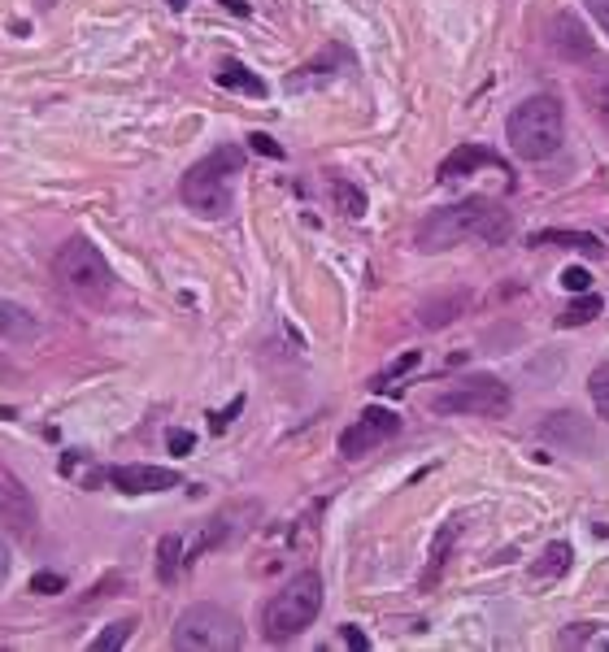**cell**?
Segmentation results:
<instances>
[{
    "mask_svg": "<svg viewBox=\"0 0 609 652\" xmlns=\"http://www.w3.org/2000/svg\"><path fill=\"white\" fill-rule=\"evenodd\" d=\"M509 231H514V222H509V213L501 205H492V200H462V205L427 213L414 231V244L418 253H449L462 240L501 244Z\"/></svg>",
    "mask_w": 609,
    "mask_h": 652,
    "instance_id": "1",
    "label": "cell"
},
{
    "mask_svg": "<svg viewBox=\"0 0 609 652\" xmlns=\"http://www.w3.org/2000/svg\"><path fill=\"white\" fill-rule=\"evenodd\" d=\"M318 613H322V579L318 570H305L261 605V639L266 644H292L296 635H305L314 626Z\"/></svg>",
    "mask_w": 609,
    "mask_h": 652,
    "instance_id": "2",
    "label": "cell"
},
{
    "mask_svg": "<svg viewBox=\"0 0 609 652\" xmlns=\"http://www.w3.org/2000/svg\"><path fill=\"white\" fill-rule=\"evenodd\" d=\"M509 148L522 161H544L553 157L566 140V114H562V100L557 96H527L522 105L509 114Z\"/></svg>",
    "mask_w": 609,
    "mask_h": 652,
    "instance_id": "3",
    "label": "cell"
},
{
    "mask_svg": "<svg viewBox=\"0 0 609 652\" xmlns=\"http://www.w3.org/2000/svg\"><path fill=\"white\" fill-rule=\"evenodd\" d=\"M240 166H244L240 148H218V153H209L205 161H196V166L183 174V183H179L183 205H188L192 213H201V218H227V209H231V179L240 174Z\"/></svg>",
    "mask_w": 609,
    "mask_h": 652,
    "instance_id": "4",
    "label": "cell"
},
{
    "mask_svg": "<svg viewBox=\"0 0 609 652\" xmlns=\"http://www.w3.org/2000/svg\"><path fill=\"white\" fill-rule=\"evenodd\" d=\"M53 279L66 296H79V300H101L109 287H114V270H109L105 253L96 248L92 240L74 235L57 248L53 257Z\"/></svg>",
    "mask_w": 609,
    "mask_h": 652,
    "instance_id": "5",
    "label": "cell"
},
{
    "mask_svg": "<svg viewBox=\"0 0 609 652\" xmlns=\"http://www.w3.org/2000/svg\"><path fill=\"white\" fill-rule=\"evenodd\" d=\"M170 644L179 652H235L244 648V626L222 605H192L179 613Z\"/></svg>",
    "mask_w": 609,
    "mask_h": 652,
    "instance_id": "6",
    "label": "cell"
},
{
    "mask_svg": "<svg viewBox=\"0 0 609 652\" xmlns=\"http://www.w3.org/2000/svg\"><path fill=\"white\" fill-rule=\"evenodd\" d=\"M514 405V392L492 379V374H470V379L453 383L449 392L431 400V413H457V418H505Z\"/></svg>",
    "mask_w": 609,
    "mask_h": 652,
    "instance_id": "7",
    "label": "cell"
},
{
    "mask_svg": "<svg viewBox=\"0 0 609 652\" xmlns=\"http://www.w3.org/2000/svg\"><path fill=\"white\" fill-rule=\"evenodd\" d=\"M396 431H401V418H396L392 409H383V405H370V409H362V418L340 435V453L348 461H357V457L375 453L379 444H388Z\"/></svg>",
    "mask_w": 609,
    "mask_h": 652,
    "instance_id": "8",
    "label": "cell"
},
{
    "mask_svg": "<svg viewBox=\"0 0 609 652\" xmlns=\"http://www.w3.org/2000/svg\"><path fill=\"white\" fill-rule=\"evenodd\" d=\"M0 526L18 539H31L35 526H40V509H35L31 487L9 470H0Z\"/></svg>",
    "mask_w": 609,
    "mask_h": 652,
    "instance_id": "9",
    "label": "cell"
},
{
    "mask_svg": "<svg viewBox=\"0 0 609 652\" xmlns=\"http://www.w3.org/2000/svg\"><path fill=\"white\" fill-rule=\"evenodd\" d=\"M109 483L127 496H157V492L179 487L183 479H179V470H170V466H114L109 470Z\"/></svg>",
    "mask_w": 609,
    "mask_h": 652,
    "instance_id": "10",
    "label": "cell"
},
{
    "mask_svg": "<svg viewBox=\"0 0 609 652\" xmlns=\"http://www.w3.org/2000/svg\"><path fill=\"white\" fill-rule=\"evenodd\" d=\"M549 44H553V53L562 57V61H588L596 53V40L588 35V27H583V18L570 14V9L553 14V22H549Z\"/></svg>",
    "mask_w": 609,
    "mask_h": 652,
    "instance_id": "11",
    "label": "cell"
},
{
    "mask_svg": "<svg viewBox=\"0 0 609 652\" xmlns=\"http://www.w3.org/2000/svg\"><path fill=\"white\" fill-rule=\"evenodd\" d=\"M40 335H44V322L35 318V309L0 296V340H9V344H35Z\"/></svg>",
    "mask_w": 609,
    "mask_h": 652,
    "instance_id": "12",
    "label": "cell"
},
{
    "mask_svg": "<svg viewBox=\"0 0 609 652\" xmlns=\"http://www.w3.org/2000/svg\"><path fill=\"white\" fill-rule=\"evenodd\" d=\"M483 166H492V170H501L505 174V161L492 153V148H483V144H462V148H453L449 157L440 161V179H462V174H475Z\"/></svg>",
    "mask_w": 609,
    "mask_h": 652,
    "instance_id": "13",
    "label": "cell"
},
{
    "mask_svg": "<svg viewBox=\"0 0 609 652\" xmlns=\"http://www.w3.org/2000/svg\"><path fill=\"white\" fill-rule=\"evenodd\" d=\"M457 535H462V522H457V518H449V522L440 526V531H435L431 553H427V570H422V579H418L422 592H431V587L440 583V574H444V566H449V553H453Z\"/></svg>",
    "mask_w": 609,
    "mask_h": 652,
    "instance_id": "14",
    "label": "cell"
},
{
    "mask_svg": "<svg viewBox=\"0 0 609 652\" xmlns=\"http://www.w3.org/2000/svg\"><path fill=\"white\" fill-rule=\"evenodd\" d=\"M470 296L466 292H444V296H431L418 305V326H427V331H440V326L457 322V313H466Z\"/></svg>",
    "mask_w": 609,
    "mask_h": 652,
    "instance_id": "15",
    "label": "cell"
},
{
    "mask_svg": "<svg viewBox=\"0 0 609 652\" xmlns=\"http://www.w3.org/2000/svg\"><path fill=\"white\" fill-rule=\"evenodd\" d=\"M579 96H583V105H588V114H592L596 122H601L605 131H609V66H605V70L583 74Z\"/></svg>",
    "mask_w": 609,
    "mask_h": 652,
    "instance_id": "16",
    "label": "cell"
},
{
    "mask_svg": "<svg viewBox=\"0 0 609 652\" xmlns=\"http://www.w3.org/2000/svg\"><path fill=\"white\" fill-rule=\"evenodd\" d=\"M218 87H227V92H244V96H266V83L257 79L248 66H240V61H222L218 70Z\"/></svg>",
    "mask_w": 609,
    "mask_h": 652,
    "instance_id": "17",
    "label": "cell"
},
{
    "mask_svg": "<svg viewBox=\"0 0 609 652\" xmlns=\"http://www.w3.org/2000/svg\"><path fill=\"white\" fill-rule=\"evenodd\" d=\"M183 561H188V557H183V539L179 535H161L157 539V579L170 587L174 579H179Z\"/></svg>",
    "mask_w": 609,
    "mask_h": 652,
    "instance_id": "18",
    "label": "cell"
},
{
    "mask_svg": "<svg viewBox=\"0 0 609 652\" xmlns=\"http://www.w3.org/2000/svg\"><path fill=\"white\" fill-rule=\"evenodd\" d=\"M570 544H562V539H557V544H549L544 548V557L536 561V570H531V579L536 583H553V579H562V574L570 570Z\"/></svg>",
    "mask_w": 609,
    "mask_h": 652,
    "instance_id": "19",
    "label": "cell"
},
{
    "mask_svg": "<svg viewBox=\"0 0 609 652\" xmlns=\"http://www.w3.org/2000/svg\"><path fill=\"white\" fill-rule=\"evenodd\" d=\"M544 435H553V440H575L579 448H588L592 444V431L579 422V413H553L549 422H544Z\"/></svg>",
    "mask_w": 609,
    "mask_h": 652,
    "instance_id": "20",
    "label": "cell"
},
{
    "mask_svg": "<svg viewBox=\"0 0 609 652\" xmlns=\"http://www.w3.org/2000/svg\"><path fill=\"white\" fill-rule=\"evenodd\" d=\"M331 200L344 218H366V192L348 179H331Z\"/></svg>",
    "mask_w": 609,
    "mask_h": 652,
    "instance_id": "21",
    "label": "cell"
},
{
    "mask_svg": "<svg viewBox=\"0 0 609 652\" xmlns=\"http://www.w3.org/2000/svg\"><path fill=\"white\" fill-rule=\"evenodd\" d=\"M531 244H566V248H579V253H588V257L601 253V240L588 231H540V235H531Z\"/></svg>",
    "mask_w": 609,
    "mask_h": 652,
    "instance_id": "22",
    "label": "cell"
},
{
    "mask_svg": "<svg viewBox=\"0 0 609 652\" xmlns=\"http://www.w3.org/2000/svg\"><path fill=\"white\" fill-rule=\"evenodd\" d=\"M596 313H601V296L579 292V300H570L566 313H562V318H557V326H583V322H592Z\"/></svg>",
    "mask_w": 609,
    "mask_h": 652,
    "instance_id": "23",
    "label": "cell"
},
{
    "mask_svg": "<svg viewBox=\"0 0 609 652\" xmlns=\"http://www.w3.org/2000/svg\"><path fill=\"white\" fill-rule=\"evenodd\" d=\"M131 631H135V622H131V618H122V622H114V626H105V631L92 639V652H118V648L131 639Z\"/></svg>",
    "mask_w": 609,
    "mask_h": 652,
    "instance_id": "24",
    "label": "cell"
},
{
    "mask_svg": "<svg viewBox=\"0 0 609 652\" xmlns=\"http://www.w3.org/2000/svg\"><path fill=\"white\" fill-rule=\"evenodd\" d=\"M588 392H592V405H596V413H601V418L609 422V361H605V366H596V370H592Z\"/></svg>",
    "mask_w": 609,
    "mask_h": 652,
    "instance_id": "25",
    "label": "cell"
},
{
    "mask_svg": "<svg viewBox=\"0 0 609 652\" xmlns=\"http://www.w3.org/2000/svg\"><path fill=\"white\" fill-rule=\"evenodd\" d=\"M414 366H418V353H405V357H396L392 366H388V370H383L379 379H375V387H392L396 379H401V374H409V370H414Z\"/></svg>",
    "mask_w": 609,
    "mask_h": 652,
    "instance_id": "26",
    "label": "cell"
},
{
    "mask_svg": "<svg viewBox=\"0 0 609 652\" xmlns=\"http://www.w3.org/2000/svg\"><path fill=\"white\" fill-rule=\"evenodd\" d=\"M31 592H35V596H61V592H66V579H61V574L40 570V574L31 579Z\"/></svg>",
    "mask_w": 609,
    "mask_h": 652,
    "instance_id": "27",
    "label": "cell"
},
{
    "mask_svg": "<svg viewBox=\"0 0 609 652\" xmlns=\"http://www.w3.org/2000/svg\"><path fill=\"white\" fill-rule=\"evenodd\" d=\"M562 287H566V292H588L592 274L583 270V266H570V270H562Z\"/></svg>",
    "mask_w": 609,
    "mask_h": 652,
    "instance_id": "28",
    "label": "cell"
},
{
    "mask_svg": "<svg viewBox=\"0 0 609 652\" xmlns=\"http://www.w3.org/2000/svg\"><path fill=\"white\" fill-rule=\"evenodd\" d=\"M248 148H253V153H261V157H275V161H283V148L270 140V135H261V131H253L248 135Z\"/></svg>",
    "mask_w": 609,
    "mask_h": 652,
    "instance_id": "29",
    "label": "cell"
},
{
    "mask_svg": "<svg viewBox=\"0 0 609 652\" xmlns=\"http://www.w3.org/2000/svg\"><path fill=\"white\" fill-rule=\"evenodd\" d=\"M166 444H170V453H174V457H188L192 448H196V435H192V431H170V435H166Z\"/></svg>",
    "mask_w": 609,
    "mask_h": 652,
    "instance_id": "30",
    "label": "cell"
},
{
    "mask_svg": "<svg viewBox=\"0 0 609 652\" xmlns=\"http://www.w3.org/2000/svg\"><path fill=\"white\" fill-rule=\"evenodd\" d=\"M240 409H244V396H235L227 409H222V413H214V418H209V431H227V426H231V418H235V413H240Z\"/></svg>",
    "mask_w": 609,
    "mask_h": 652,
    "instance_id": "31",
    "label": "cell"
},
{
    "mask_svg": "<svg viewBox=\"0 0 609 652\" xmlns=\"http://www.w3.org/2000/svg\"><path fill=\"white\" fill-rule=\"evenodd\" d=\"M340 635H344V644H348V648H353V652H366V648H370V639H366L362 631H357V626H344V631H340Z\"/></svg>",
    "mask_w": 609,
    "mask_h": 652,
    "instance_id": "32",
    "label": "cell"
},
{
    "mask_svg": "<svg viewBox=\"0 0 609 652\" xmlns=\"http://www.w3.org/2000/svg\"><path fill=\"white\" fill-rule=\"evenodd\" d=\"M588 14L601 22V31L609 35V0H588Z\"/></svg>",
    "mask_w": 609,
    "mask_h": 652,
    "instance_id": "33",
    "label": "cell"
},
{
    "mask_svg": "<svg viewBox=\"0 0 609 652\" xmlns=\"http://www.w3.org/2000/svg\"><path fill=\"white\" fill-rule=\"evenodd\" d=\"M9 579V548H5V539H0V583Z\"/></svg>",
    "mask_w": 609,
    "mask_h": 652,
    "instance_id": "34",
    "label": "cell"
},
{
    "mask_svg": "<svg viewBox=\"0 0 609 652\" xmlns=\"http://www.w3.org/2000/svg\"><path fill=\"white\" fill-rule=\"evenodd\" d=\"M35 9H40V14H48V9H57V0H35Z\"/></svg>",
    "mask_w": 609,
    "mask_h": 652,
    "instance_id": "35",
    "label": "cell"
},
{
    "mask_svg": "<svg viewBox=\"0 0 609 652\" xmlns=\"http://www.w3.org/2000/svg\"><path fill=\"white\" fill-rule=\"evenodd\" d=\"M166 5H170V9H188V0H166Z\"/></svg>",
    "mask_w": 609,
    "mask_h": 652,
    "instance_id": "36",
    "label": "cell"
}]
</instances>
